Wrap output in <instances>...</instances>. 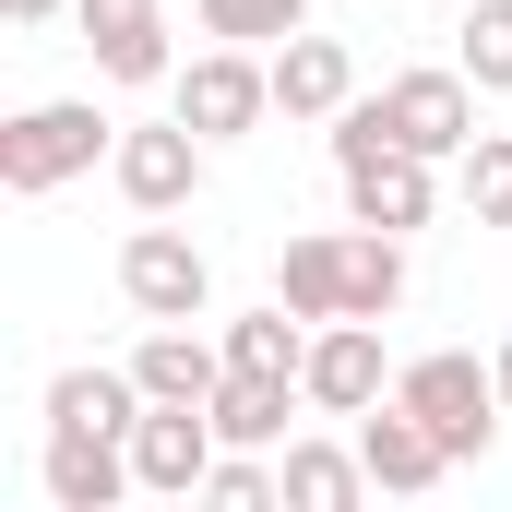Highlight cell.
Here are the masks:
<instances>
[{"label":"cell","instance_id":"6","mask_svg":"<svg viewBox=\"0 0 512 512\" xmlns=\"http://www.w3.org/2000/svg\"><path fill=\"white\" fill-rule=\"evenodd\" d=\"M203 155H215V143H203V131L167 108V120H131V131H120L108 179H120V203H131V215H179V203L203 191Z\"/></svg>","mask_w":512,"mask_h":512},{"label":"cell","instance_id":"9","mask_svg":"<svg viewBox=\"0 0 512 512\" xmlns=\"http://www.w3.org/2000/svg\"><path fill=\"white\" fill-rule=\"evenodd\" d=\"M84 48L108 84H179V48H167V0H72Z\"/></svg>","mask_w":512,"mask_h":512},{"label":"cell","instance_id":"11","mask_svg":"<svg viewBox=\"0 0 512 512\" xmlns=\"http://www.w3.org/2000/svg\"><path fill=\"white\" fill-rule=\"evenodd\" d=\"M358 453H370V489H382V501H417V489H441V477H453V441H441L417 405H393V393L358 417Z\"/></svg>","mask_w":512,"mask_h":512},{"label":"cell","instance_id":"2","mask_svg":"<svg viewBox=\"0 0 512 512\" xmlns=\"http://www.w3.org/2000/svg\"><path fill=\"white\" fill-rule=\"evenodd\" d=\"M96 155H120V120L96 108V96H36V108H12L0 120V191H60V179H84Z\"/></svg>","mask_w":512,"mask_h":512},{"label":"cell","instance_id":"1","mask_svg":"<svg viewBox=\"0 0 512 512\" xmlns=\"http://www.w3.org/2000/svg\"><path fill=\"white\" fill-rule=\"evenodd\" d=\"M274 298L310 310V322H393L405 310V239L393 227H310L274 251Z\"/></svg>","mask_w":512,"mask_h":512},{"label":"cell","instance_id":"26","mask_svg":"<svg viewBox=\"0 0 512 512\" xmlns=\"http://www.w3.org/2000/svg\"><path fill=\"white\" fill-rule=\"evenodd\" d=\"M501 405H512V346H501Z\"/></svg>","mask_w":512,"mask_h":512},{"label":"cell","instance_id":"14","mask_svg":"<svg viewBox=\"0 0 512 512\" xmlns=\"http://www.w3.org/2000/svg\"><path fill=\"white\" fill-rule=\"evenodd\" d=\"M131 382H143V405H215L227 393V346H203L191 322H155L131 346Z\"/></svg>","mask_w":512,"mask_h":512},{"label":"cell","instance_id":"4","mask_svg":"<svg viewBox=\"0 0 512 512\" xmlns=\"http://www.w3.org/2000/svg\"><path fill=\"white\" fill-rule=\"evenodd\" d=\"M120 298L143 310V322H203V298H215L203 239H191V227H167V215H143V227L120 239Z\"/></svg>","mask_w":512,"mask_h":512},{"label":"cell","instance_id":"15","mask_svg":"<svg viewBox=\"0 0 512 512\" xmlns=\"http://www.w3.org/2000/svg\"><path fill=\"white\" fill-rule=\"evenodd\" d=\"M346 96H358V60H346V36H310V24H298V36L274 48V108H286V120H334Z\"/></svg>","mask_w":512,"mask_h":512},{"label":"cell","instance_id":"17","mask_svg":"<svg viewBox=\"0 0 512 512\" xmlns=\"http://www.w3.org/2000/svg\"><path fill=\"white\" fill-rule=\"evenodd\" d=\"M310 334H322V322H310V310H286V298H274V310H239V322H227V370L298 382V370H310Z\"/></svg>","mask_w":512,"mask_h":512},{"label":"cell","instance_id":"3","mask_svg":"<svg viewBox=\"0 0 512 512\" xmlns=\"http://www.w3.org/2000/svg\"><path fill=\"white\" fill-rule=\"evenodd\" d=\"M393 405H417V417L453 441V465H477V453L512 429V405H501V358H465V346L405 358V370H393Z\"/></svg>","mask_w":512,"mask_h":512},{"label":"cell","instance_id":"22","mask_svg":"<svg viewBox=\"0 0 512 512\" xmlns=\"http://www.w3.org/2000/svg\"><path fill=\"white\" fill-rule=\"evenodd\" d=\"M465 215L477 227H512V131H477L465 143Z\"/></svg>","mask_w":512,"mask_h":512},{"label":"cell","instance_id":"16","mask_svg":"<svg viewBox=\"0 0 512 512\" xmlns=\"http://www.w3.org/2000/svg\"><path fill=\"white\" fill-rule=\"evenodd\" d=\"M286 512H358L370 501V453L358 441H286Z\"/></svg>","mask_w":512,"mask_h":512},{"label":"cell","instance_id":"19","mask_svg":"<svg viewBox=\"0 0 512 512\" xmlns=\"http://www.w3.org/2000/svg\"><path fill=\"white\" fill-rule=\"evenodd\" d=\"M310 393L298 382H262V370H227V393H215V429L239 441V453H262V441H286V417H298Z\"/></svg>","mask_w":512,"mask_h":512},{"label":"cell","instance_id":"5","mask_svg":"<svg viewBox=\"0 0 512 512\" xmlns=\"http://www.w3.org/2000/svg\"><path fill=\"white\" fill-rule=\"evenodd\" d=\"M167 96H179V120L203 131V143H239V131L274 120V60H251V48H227V36H215L203 60H179V84H167Z\"/></svg>","mask_w":512,"mask_h":512},{"label":"cell","instance_id":"13","mask_svg":"<svg viewBox=\"0 0 512 512\" xmlns=\"http://www.w3.org/2000/svg\"><path fill=\"white\" fill-rule=\"evenodd\" d=\"M346 215H358V227H393V239H405V227H429V215H441V155L382 143L370 167H346Z\"/></svg>","mask_w":512,"mask_h":512},{"label":"cell","instance_id":"24","mask_svg":"<svg viewBox=\"0 0 512 512\" xmlns=\"http://www.w3.org/2000/svg\"><path fill=\"white\" fill-rule=\"evenodd\" d=\"M382 143H393V108H382V96H346V108H334V179H346V167H370Z\"/></svg>","mask_w":512,"mask_h":512},{"label":"cell","instance_id":"23","mask_svg":"<svg viewBox=\"0 0 512 512\" xmlns=\"http://www.w3.org/2000/svg\"><path fill=\"white\" fill-rule=\"evenodd\" d=\"M203 501H215V512H286V477L251 465V453L227 441V453H215V477H203Z\"/></svg>","mask_w":512,"mask_h":512},{"label":"cell","instance_id":"20","mask_svg":"<svg viewBox=\"0 0 512 512\" xmlns=\"http://www.w3.org/2000/svg\"><path fill=\"white\" fill-rule=\"evenodd\" d=\"M203 12V36H227V48H286L298 24H310V0H191Z\"/></svg>","mask_w":512,"mask_h":512},{"label":"cell","instance_id":"21","mask_svg":"<svg viewBox=\"0 0 512 512\" xmlns=\"http://www.w3.org/2000/svg\"><path fill=\"white\" fill-rule=\"evenodd\" d=\"M453 60L477 72V96H512V0H477V12H465Z\"/></svg>","mask_w":512,"mask_h":512},{"label":"cell","instance_id":"25","mask_svg":"<svg viewBox=\"0 0 512 512\" xmlns=\"http://www.w3.org/2000/svg\"><path fill=\"white\" fill-rule=\"evenodd\" d=\"M0 12H12V24H60L72 0H0Z\"/></svg>","mask_w":512,"mask_h":512},{"label":"cell","instance_id":"12","mask_svg":"<svg viewBox=\"0 0 512 512\" xmlns=\"http://www.w3.org/2000/svg\"><path fill=\"white\" fill-rule=\"evenodd\" d=\"M131 489V429H48V512H120Z\"/></svg>","mask_w":512,"mask_h":512},{"label":"cell","instance_id":"8","mask_svg":"<svg viewBox=\"0 0 512 512\" xmlns=\"http://www.w3.org/2000/svg\"><path fill=\"white\" fill-rule=\"evenodd\" d=\"M382 108H393V143L465 167V143H477V72H465V60H453V72H393Z\"/></svg>","mask_w":512,"mask_h":512},{"label":"cell","instance_id":"7","mask_svg":"<svg viewBox=\"0 0 512 512\" xmlns=\"http://www.w3.org/2000/svg\"><path fill=\"white\" fill-rule=\"evenodd\" d=\"M215 453H227L215 405H143V417H131V477H143L155 501H203Z\"/></svg>","mask_w":512,"mask_h":512},{"label":"cell","instance_id":"10","mask_svg":"<svg viewBox=\"0 0 512 512\" xmlns=\"http://www.w3.org/2000/svg\"><path fill=\"white\" fill-rule=\"evenodd\" d=\"M298 393H310V417H370V405L393 393V370H382V322H322V334H310Z\"/></svg>","mask_w":512,"mask_h":512},{"label":"cell","instance_id":"18","mask_svg":"<svg viewBox=\"0 0 512 512\" xmlns=\"http://www.w3.org/2000/svg\"><path fill=\"white\" fill-rule=\"evenodd\" d=\"M131 417H143L131 358L120 370H60V382H48V429H131Z\"/></svg>","mask_w":512,"mask_h":512}]
</instances>
